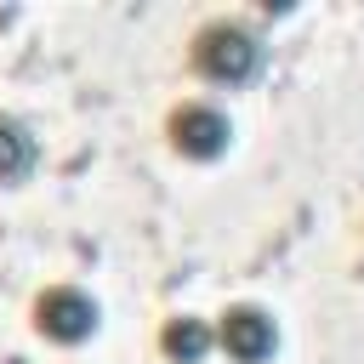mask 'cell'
Wrapping results in <instances>:
<instances>
[{
	"label": "cell",
	"instance_id": "cell-3",
	"mask_svg": "<svg viewBox=\"0 0 364 364\" xmlns=\"http://www.w3.org/2000/svg\"><path fill=\"white\" fill-rule=\"evenodd\" d=\"M216 341H222V347H228L239 364H262V358L273 353L279 330H273V318H267L262 307H228V313H222Z\"/></svg>",
	"mask_w": 364,
	"mask_h": 364
},
{
	"label": "cell",
	"instance_id": "cell-1",
	"mask_svg": "<svg viewBox=\"0 0 364 364\" xmlns=\"http://www.w3.org/2000/svg\"><path fill=\"white\" fill-rule=\"evenodd\" d=\"M256 63H262V46H256L250 28H239V23H210V28L199 34V68H205L216 85H245V80L256 74Z\"/></svg>",
	"mask_w": 364,
	"mask_h": 364
},
{
	"label": "cell",
	"instance_id": "cell-2",
	"mask_svg": "<svg viewBox=\"0 0 364 364\" xmlns=\"http://www.w3.org/2000/svg\"><path fill=\"white\" fill-rule=\"evenodd\" d=\"M34 324L51 336V341H85L91 330H97V301L85 296V290H46L40 296V307H34Z\"/></svg>",
	"mask_w": 364,
	"mask_h": 364
},
{
	"label": "cell",
	"instance_id": "cell-6",
	"mask_svg": "<svg viewBox=\"0 0 364 364\" xmlns=\"http://www.w3.org/2000/svg\"><path fill=\"white\" fill-rule=\"evenodd\" d=\"M34 165V136L17 119H0V182H17Z\"/></svg>",
	"mask_w": 364,
	"mask_h": 364
},
{
	"label": "cell",
	"instance_id": "cell-4",
	"mask_svg": "<svg viewBox=\"0 0 364 364\" xmlns=\"http://www.w3.org/2000/svg\"><path fill=\"white\" fill-rule=\"evenodd\" d=\"M171 142L182 154H193V159H216L228 148V119L216 108H205V102H188V108L171 114Z\"/></svg>",
	"mask_w": 364,
	"mask_h": 364
},
{
	"label": "cell",
	"instance_id": "cell-5",
	"mask_svg": "<svg viewBox=\"0 0 364 364\" xmlns=\"http://www.w3.org/2000/svg\"><path fill=\"white\" fill-rule=\"evenodd\" d=\"M159 341H165V353H171L176 364H199V358L210 353V330H205L199 318H171Z\"/></svg>",
	"mask_w": 364,
	"mask_h": 364
}]
</instances>
